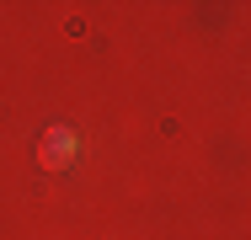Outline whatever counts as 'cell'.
I'll list each match as a JSON object with an SVG mask.
<instances>
[{
	"mask_svg": "<svg viewBox=\"0 0 251 240\" xmlns=\"http://www.w3.org/2000/svg\"><path fill=\"white\" fill-rule=\"evenodd\" d=\"M75 149H80V139H75L70 128H49L43 144H38V160H43V166H64V160H75Z\"/></svg>",
	"mask_w": 251,
	"mask_h": 240,
	"instance_id": "6da1fadb",
	"label": "cell"
}]
</instances>
